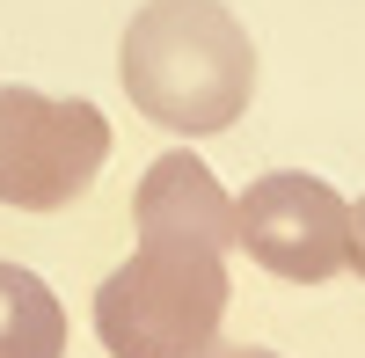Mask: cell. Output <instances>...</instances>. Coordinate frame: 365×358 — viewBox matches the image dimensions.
Returning <instances> with one entry per match:
<instances>
[{
    "mask_svg": "<svg viewBox=\"0 0 365 358\" xmlns=\"http://www.w3.org/2000/svg\"><path fill=\"white\" fill-rule=\"evenodd\" d=\"M197 358H278V351H263V344H220V337H212Z\"/></svg>",
    "mask_w": 365,
    "mask_h": 358,
    "instance_id": "7",
    "label": "cell"
},
{
    "mask_svg": "<svg viewBox=\"0 0 365 358\" xmlns=\"http://www.w3.org/2000/svg\"><path fill=\"white\" fill-rule=\"evenodd\" d=\"M0 358H66V307L58 292L0 256Z\"/></svg>",
    "mask_w": 365,
    "mask_h": 358,
    "instance_id": "6",
    "label": "cell"
},
{
    "mask_svg": "<svg viewBox=\"0 0 365 358\" xmlns=\"http://www.w3.org/2000/svg\"><path fill=\"white\" fill-rule=\"evenodd\" d=\"M117 81L161 132L212 139L256 96V44L227 0H146L125 22Z\"/></svg>",
    "mask_w": 365,
    "mask_h": 358,
    "instance_id": "1",
    "label": "cell"
},
{
    "mask_svg": "<svg viewBox=\"0 0 365 358\" xmlns=\"http://www.w3.org/2000/svg\"><path fill=\"white\" fill-rule=\"evenodd\" d=\"M234 249H249L270 278L322 285L351 271V205L307 168H270L234 198Z\"/></svg>",
    "mask_w": 365,
    "mask_h": 358,
    "instance_id": "4",
    "label": "cell"
},
{
    "mask_svg": "<svg viewBox=\"0 0 365 358\" xmlns=\"http://www.w3.org/2000/svg\"><path fill=\"white\" fill-rule=\"evenodd\" d=\"M110 161V117L81 96L0 88V205L58 213Z\"/></svg>",
    "mask_w": 365,
    "mask_h": 358,
    "instance_id": "3",
    "label": "cell"
},
{
    "mask_svg": "<svg viewBox=\"0 0 365 358\" xmlns=\"http://www.w3.org/2000/svg\"><path fill=\"white\" fill-rule=\"evenodd\" d=\"M351 271L365 278V198L351 205Z\"/></svg>",
    "mask_w": 365,
    "mask_h": 358,
    "instance_id": "8",
    "label": "cell"
},
{
    "mask_svg": "<svg viewBox=\"0 0 365 358\" xmlns=\"http://www.w3.org/2000/svg\"><path fill=\"white\" fill-rule=\"evenodd\" d=\"M132 220H139V242H175V249H212V256L234 249V198L197 154H161L146 168Z\"/></svg>",
    "mask_w": 365,
    "mask_h": 358,
    "instance_id": "5",
    "label": "cell"
},
{
    "mask_svg": "<svg viewBox=\"0 0 365 358\" xmlns=\"http://www.w3.org/2000/svg\"><path fill=\"white\" fill-rule=\"evenodd\" d=\"M227 314V256L139 242L96 285V337L110 358H197Z\"/></svg>",
    "mask_w": 365,
    "mask_h": 358,
    "instance_id": "2",
    "label": "cell"
}]
</instances>
